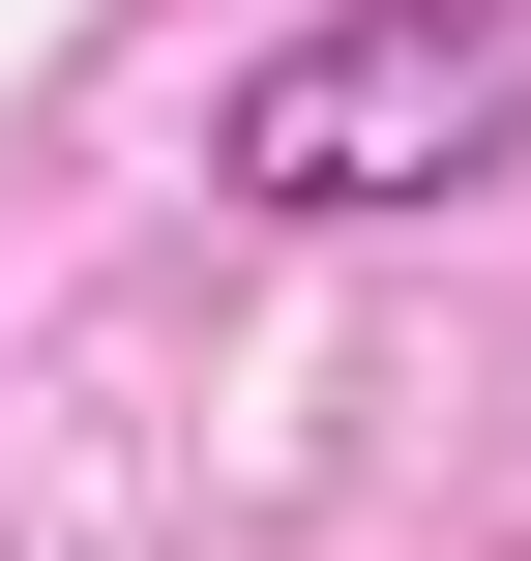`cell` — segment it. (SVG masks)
Returning a JSON list of instances; mask_svg holds the SVG:
<instances>
[{"label": "cell", "instance_id": "obj_1", "mask_svg": "<svg viewBox=\"0 0 531 561\" xmlns=\"http://www.w3.org/2000/svg\"><path fill=\"white\" fill-rule=\"evenodd\" d=\"M503 148H531V0H355V30H296V59L207 89L236 207H443Z\"/></svg>", "mask_w": 531, "mask_h": 561}]
</instances>
